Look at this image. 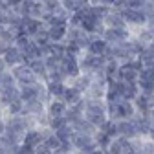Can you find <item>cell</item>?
Masks as SVG:
<instances>
[{"label": "cell", "mask_w": 154, "mask_h": 154, "mask_svg": "<svg viewBox=\"0 0 154 154\" xmlns=\"http://www.w3.org/2000/svg\"><path fill=\"white\" fill-rule=\"evenodd\" d=\"M33 154H51V150H50L44 143H41V145H37V147L33 149Z\"/></svg>", "instance_id": "obj_33"}, {"label": "cell", "mask_w": 154, "mask_h": 154, "mask_svg": "<svg viewBox=\"0 0 154 154\" xmlns=\"http://www.w3.org/2000/svg\"><path fill=\"white\" fill-rule=\"evenodd\" d=\"M46 85V92L51 99H61L63 97V94L66 90V83H53V81H48L44 83Z\"/></svg>", "instance_id": "obj_23"}, {"label": "cell", "mask_w": 154, "mask_h": 154, "mask_svg": "<svg viewBox=\"0 0 154 154\" xmlns=\"http://www.w3.org/2000/svg\"><path fill=\"white\" fill-rule=\"evenodd\" d=\"M24 112V103L22 101H13L4 108V118H11V116H20Z\"/></svg>", "instance_id": "obj_25"}, {"label": "cell", "mask_w": 154, "mask_h": 154, "mask_svg": "<svg viewBox=\"0 0 154 154\" xmlns=\"http://www.w3.org/2000/svg\"><path fill=\"white\" fill-rule=\"evenodd\" d=\"M68 112V106L61 101V99H50L46 103V114L48 118H63V116H66Z\"/></svg>", "instance_id": "obj_11"}, {"label": "cell", "mask_w": 154, "mask_h": 154, "mask_svg": "<svg viewBox=\"0 0 154 154\" xmlns=\"http://www.w3.org/2000/svg\"><path fill=\"white\" fill-rule=\"evenodd\" d=\"M125 2L127 0H108V6L112 9H121V8H125Z\"/></svg>", "instance_id": "obj_34"}, {"label": "cell", "mask_w": 154, "mask_h": 154, "mask_svg": "<svg viewBox=\"0 0 154 154\" xmlns=\"http://www.w3.org/2000/svg\"><path fill=\"white\" fill-rule=\"evenodd\" d=\"M28 66H29V70L35 73V77L41 83H44L46 81V75H48V70H46V64H44V59H33V61H29L28 63Z\"/></svg>", "instance_id": "obj_19"}, {"label": "cell", "mask_w": 154, "mask_h": 154, "mask_svg": "<svg viewBox=\"0 0 154 154\" xmlns=\"http://www.w3.org/2000/svg\"><path fill=\"white\" fill-rule=\"evenodd\" d=\"M4 132H6V121H4V119H0V136H2Z\"/></svg>", "instance_id": "obj_38"}, {"label": "cell", "mask_w": 154, "mask_h": 154, "mask_svg": "<svg viewBox=\"0 0 154 154\" xmlns=\"http://www.w3.org/2000/svg\"><path fill=\"white\" fill-rule=\"evenodd\" d=\"M118 11H119V15L123 17V20H125V24H127V26H132V28H136V29H140V28H145V26H147V17H145L143 9L121 8V9H118Z\"/></svg>", "instance_id": "obj_3"}, {"label": "cell", "mask_w": 154, "mask_h": 154, "mask_svg": "<svg viewBox=\"0 0 154 154\" xmlns=\"http://www.w3.org/2000/svg\"><path fill=\"white\" fill-rule=\"evenodd\" d=\"M42 28H46V26H44V22L41 20V18H31V17H28V18H24V22H22L24 35H28L29 38H31L35 33H38Z\"/></svg>", "instance_id": "obj_16"}, {"label": "cell", "mask_w": 154, "mask_h": 154, "mask_svg": "<svg viewBox=\"0 0 154 154\" xmlns=\"http://www.w3.org/2000/svg\"><path fill=\"white\" fill-rule=\"evenodd\" d=\"M83 99V94H79L75 88H72L70 85H66V90H64V94H63V97H61V101L66 105V106H73V105H77Z\"/></svg>", "instance_id": "obj_21"}, {"label": "cell", "mask_w": 154, "mask_h": 154, "mask_svg": "<svg viewBox=\"0 0 154 154\" xmlns=\"http://www.w3.org/2000/svg\"><path fill=\"white\" fill-rule=\"evenodd\" d=\"M105 152H106V154H123V147H121L119 138H114V140L110 141V145H108V149H106Z\"/></svg>", "instance_id": "obj_31"}, {"label": "cell", "mask_w": 154, "mask_h": 154, "mask_svg": "<svg viewBox=\"0 0 154 154\" xmlns=\"http://www.w3.org/2000/svg\"><path fill=\"white\" fill-rule=\"evenodd\" d=\"M41 143H42V134H41V128H38V127L26 130V134L22 136V145L28 147V149H35L37 145H41Z\"/></svg>", "instance_id": "obj_14"}, {"label": "cell", "mask_w": 154, "mask_h": 154, "mask_svg": "<svg viewBox=\"0 0 154 154\" xmlns=\"http://www.w3.org/2000/svg\"><path fill=\"white\" fill-rule=\"evenodd\" d=\"M75 4H77V9H81V8L90 6V0H75Z\"/></svg>", "instance_id": "obj_36"}, {"label": "cell", "mask_w": 154, "mask_h": 154, "mask_svg": "<svg viewBox=\"0 0 154 154\" xmlns=\"http://www.w3.org/2000/svg\"><path fill=\"white\" fill-rule=\"evenodd\" d=\"M66 29H68V24H66V26H53V28H46L50 42H51V44L63 42V41H64V37H66Z\"/></svg>", "instance_id": "obj_22"}, {"label": "cell", "mask_w": 154, "mask_h": 154, "mask_svg": "<svg viewBox=\"0 0 154 154\" xmlns=\"http://www.w3.org/2000/svg\"><path fill=\"white\" fill-rule=\"evenodd\" d=\"M73 128L75 134H85V136H95V132H97V128H95L92 123H88L85 118H81L79 121H75L73 125H70Z\"/></svg>", "instance_id": "obj_20"}, {"label": "cell", "mask_w": 154, "mask_h": 154, "mask_svg": "<svg viewBox=\"0 0 154 154\" xmlns=\"http://www.w3.org/2000/svg\"><path fill=\"white\" fill-rule=\"evenodd\" d=\"M48 127H50L53 132H57V130H61V128L68 127V119H66V116H63V118H51V119H50V123H48Z\"/></svg>", "instance_id": "obj_30"}, {"label": "cell", "mask_w": 154, "mask_h": 154, "mask_svg": "<svg viewBox=\"0 0 154 154\" xmlns=\"http://www.w3.org/2000/svg\"><path fill=\"white\" fill-rule=\"evenodd\" d=\"M130 143L136 154H154V140L150 136H138L130 140Z\"/></svg>", "instance_id": "obj_7"}, {"label": "cell", "mask_w": 154, "mask_h": 154, "mask_svg": "<svg viewBox=\"0 0 154 154\" xmlns=\"http://www.w3.org/2000/svg\"><path fill=\"white\" fill-rule=\"evenodd\" d=\"M103 26L106 29H118V28H127L125 20H123V17L119 15L118 9H110V13L103 18Z\"/></svg>", "instance_id": "obj_12"}, {"label": "cell", "mask_w": 154, "mask_h": 154, "mask_svg": "<svg viewBox=\"0 0 154 154\" xmlns=\"http://www.w3.org/2000/svg\"><path fill=\"white\" fill-rule=\"evenodd\" d=\"M11 72V75L15 77V81H17V86H26V85H35V83H38V79L35 77V73L29 70V66L28 64H18V66H15V68H11L9 70Z\"/></svg>", "instance_id": "obj_6"}, {"label": "cell", "mask_w": 154, "mask_h": 154, "mask_svg": "<svg viewBox=\"0 0 154 154\" xmlns=\"http://www.w3.org/2000/svg\"><path fill=\"white\" fill-rule=\"evenodd\" d=\"M0 154H9V152H8V150H6L4 147H0Z\"/></svg>", "instance_id": "obj_39"}, {"label": "cell", "mask_w": 154, "mask_h": 154, "mask_svg": "<svg viewBox=\"0 0 154 154\" xmlns=\"http://www.w3.org/2000/svg\"><path fill=\"white\" fill-rule=\"evenodd\" d=\"M72 154H75V152H72Z\"/></svg>", "instance_id": "obj_41"}, {"label": "cell", "mask_w": 154, "mask_h": 154, "mask_svg": "<svg viewBox=\"0 0 154 154\" xmlns=\"http://www.w3.org/2000/svg\"><path fill=\"white\" fill-rule=\"evenodd\" d=\"M31 41H33L38 48H44V46L51 44V42H50V38H48V31H46V28H42L38 33H35V35L31 37Z\"/></svg>", "instance_id": "obj_27"}, {"label": "cell", "mask_w": 154, "mask_h": 154, "mask_svg": "<svg viewBox=\"0 0 154 154\" xmlns=\"http://www.w3.org/2000/svg\"><path fill=\"white\" fill-rule=\"evenodd\" d=\"M132 123H134V127H136L138 136H150V134H152V121H150V116L136 114V116L132 118Z\"/></svg>", "instance_id": "obj_8"}, {"label": "cell", "mask_w": 154, "mask_h": 154, "mask_svg": "<svg viewBox=\"0 0 154 154\" xmlns=\"http://www.w3.org/2000/svg\"><path fill=\"white\" fill-rule=\"evenodd\" d=\"M132 105H134V108H136V114H141V116H149L150 110H152V106H154L152 99L149 97V95L141 94V92L132 99Z\"/></svg>", "instance_id": "obj_9"}, {"label": "cell", "mask_w": 154, "mask_h": 154, "mask_svg": "<svg viewBox=\"0 0 154 154\" xmlns=\"http://www.w3.org/2000/svg\"><path fill=\"white\" fill-rule=\"evenodd\" d=\"M85 99V97H83ZM83 118L92 123L95 128H99L108 118H106V108H105V103L103 101H90V99H85V110H83Z\"/></svg>", "instance_id": "obj_1"}, {"label": "cell", "mask_w": 154, "mask_h": 154, "mask_svg": "<svg viewBox=\"0 0 154 154\" xmlns=\"http://www.w3.org/2000/svg\"><path fill=\"white\" fill-rule=\"evenodd\" d=\"M130 37H132L130 28H118V29H106V28H105V31H103V35H101V38H103L108 46L123 44V42L128 41Z\"/></svg>", "instance_id": "obj_4"}, {"label": "cell", "mask_w": 154, "mask_h": 154, "mask_svg": "<svg viewBox=\"0 0 154 154\" xmlns=\"http://www.w3.org/2000/svg\"><path fill=\"white\" fill-rule=\"evenodd\" d=\"M42 143H44V145H46V147H48L50 150H55V149H59V147H61V141L57 140V136H55V134H51V136H48V138H46V140H44Z\"/></svg>", "instance_id": "obj_32"}, {"label": "cell", "mask_w": 154, "mask_h": 154, "mask_svg": "<svg viewBox=\"0 0 154 154\" xmlns=\"http://www.w3.org/2000/svg\"><path fill=\"white\" fill-rule=\"evenodd\" d=\"M106 42L103 41L101 37H97V35H92V38H90V44H88V48H86V53H90V55H105V50H106Z\"/></svg>", "instance_id": "obj_18"}, {"label": "cell", "mask_w": 154, "mask_h": 154, "mask_svg": "<svg viewBox=\"0 0 154 154\" xmlns=\"http://www.w3.org/2000/svg\"><path fill=\"white\" fill-rule=\"evenodd\" d=\"M72 152H73V149L72 147H66V145H61L59 149L51 150V154H72Z\"/></svg>", "instance_id": "obj_35"}, {"label": "cell", "mask_w": 154, "mask_h": 154, "mask_svg": "<svg viewBox=\"0 0 154 154\" xmlns=\"http://www.w3.org/2000/svg\"><path fill=\"white\" fill-rule=\"evenodd\" d=\"M72 149L75 154H90L97 149L94 136H85V134H73L72 138Z\"/></svg>", "instance_id": "obj_5"}, {"label": "cell", "mask_w": 154, "mask_h": 154, "mask_svg": "<svg viewBox=\"0 0 154 154\" xmlns=\"http://www.w3.org/2000/svg\"><path fill=\"white\" fill-rule=\"evenodd\" d=\"M2 59H4V63L8 64L9 70L15 68V66H18V64H22V55H20V51H18L17 46H9V48L2 53Z\"/></svg>", "instance_id": "obj_15"}, {"label": "cell", "mask_w": 154, "mask_h": 154, "mask_svg": "<svg viewBox=\"0 0 154 154\" xmlns=\"http://www.w3.org/2000/svg\"><path fill=\"white\" fill-rule=\"evenodd\" d=\"M116 127H118V138H125V140L138 138V132H136V127H134L132 119L116 121Z\"/></svg>", "instance_id": "obj_10"}, {"label": "cell", "mask_w": 154, "mask_h": 154, "mask_svg": "<svg viewBox=\"0 0 154 154\" xmlns=\"http://www.w3.org/2000/svg\"><path fill=\"white\" fill-rule=\"evenodd\" d=\"M59 72L66 77V85L68 81L75 79L77 75L81 73V68H79V61H77V57H73L72 53H64L63 55V59L59 61Z\"/></svg>", "instance_id": "obj_2"}, {"label": "cell", "mask_w": 154, "mask_h": 154, "mask_svg": "<svg viewBox=\"0 0 154 154\" xmlns=\"http://www.w3.org/2000/svg\"><path fill=\"white\" fill-rule=\"evenodd\" d=\"M0 119H4V110L0 108Z\"/></svg>", "instance_id": "obj_40"}, {"label": "cell", "mask_w": 154, "mask_h": 154, "mask_svg": "<svg viewBox=\"0 0 154 154\" xmlns=\"http://www.w3.org/2000/svg\"><path fill=\"white\" fill-rule=\"evenodd\" d=\"M13 88H18V86H17L15 77L8 70V72H4L2 75H0V90H13Z\"/></svg>", "instance_id": "obj_24"}, {"label": "cell", "mask_w": 154, "mask_h": 154, "mask_svg": "<svg viewBox=\"0 0 154 154\" xmlns=\"http://www.w3.org/2000/svg\"><path fill=\"white\" fill-rule=\"evenodd\" d=\"M46 112V103H42L41 99H33V101H28L24 103V116H29V118H38Z\"/></svg>", "instance_id": "obj_13"}, {"label": "cell", "mask_w": 154, "mask_h": 154, "mask_svg": "<svg viewBox=\"0 0 154 154\" xmlns=\"http://www.w3.org/2000/svg\"><path fill=\"white\" fill-rule=\"evenodd\" d=\"M68 85L72 86V88H75L79 94H83L85 95V92L88 90V86L92 85V75H88V73H79L75 77V79H72V81H68Z\"/></svg>", "instance_id": "obj_17"}, {"label": "cell", "mask_w": 154, "mask_h": 154, "mask_svg": "<svg viewBox=\"0 0 154 154\" xmlns=\"http://www.w3.org/2000/svg\"><path fill=\"white\" fill-rule=\"evenodd\" d=\"M9 68H8V64L4 63V59H2V57H0V75H2L4 72H8Z\"/></svg>", "instance_id": "obj_37"}, {"label": "cell", "mask_w": 154, "mask_h": 154, "mask_svg": "<svg viewBox=\"0 0 154 154\" xmlns=\"http://www.w3.org/2000/svg\"><path fill=\"white\" fill-rule=\"evenodd\" d=\"M97 130L105 132L106 136H108V138H112V140H114V138H118V127H116V121H112V119H106V121L97 128Z\"/></svg>", "instance_id": "obj_26"}, {"label": "cell", "mask_w": 154, "mask_h": 154, "mask_svg": "<svg viewBox=\"0 0 154 154\" xmlns=\"http://www.w3.org/2000/svg\"><path fill=\"white\" fill-rule=\"evenodd\" d=\"M41 4H42L44 13H51V15H55L57 11L61 9V0H41Z\"/></svg>", "instance_id": "obj_29"}, {"label": "cell", "mask_w": 154, "mask_h": 154, "mask_svg": "<svg viewBox=\"0 0 154 154\" xmlns=\"http://www.w3.org/2000/svg\"><path fill=\"white\" fill-rule=\"evenodd\" d=\"M94 140H95V145H97V149H101V150H106V149H108V145H110V141H112V138H108L106 134H105V132H101V130L95 132Z\"/></svg>", "instance_id": "obj_28"}]
</instances>
